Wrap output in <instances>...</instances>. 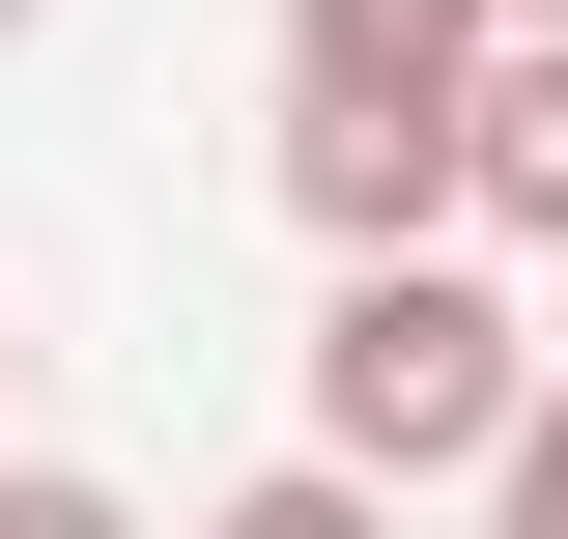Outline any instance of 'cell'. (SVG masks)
Returning a JSON list of instances; mask_svg holds the SVG:
<instances>
[{
  "mask_svg": "<svg viewBox=\"0 0 568 539\" xmlns=\"http://www.w3.org/2000/svg\"><path fill=\"white\" fill-rule=\"evenodd\" d=\"M540 426V340H511V284L484 256H369V284H313V455L369 482V511H484V455Z\"/></svg>",
  "mask_w": 568,
  "mask_h": 539,
  "instance_id": "cell-1",
  "label": "cell"
},
{
  "mask_svg": "<svg viewBox=\"0 0 568 539\" xmlns=\"http://www.w3.org/2000/svg\"><path fill=\"white\" fill-rule=\"evenodd\" d=\"M511 0H284V114H484Z\"/></svg>",
  "mask_w": 568,
  "mask_h": 539,
  "instance_id": "cell-2",
  "label": "cell"
},
{
  "mask_svg": "<svg viewBox=\"0 0 568 539\" xmlns=\"http://www.w3.org/2000/svg\"><path fill=\"white\" fill-rule=\"evenodd\" d=\"M484 227H511V256H568V29H511L484 114H455V256H484Z\"/></svg>",
  "mask_w": 568,
  "mask_h": 539,
  "instance_id": "cell-3",
  "label": "cell"
},
{
  "mask_svg": "<svg viewBox=\"0 0 568 539\" xmlns=\"http://www.w3.org/2000/svg\"><path fill=\"white\" fill-rule=\"evenodd\" d=\"M200 539H398V511H369V482H342V455H256V482H227V511H200Z\"/></svg>",
  "mask_w": 568,
  "mask_h": 539,
  "instance_id": "cell-4",
  "label": "cell"
},
{
  "mask_svg": "<svg viewBox=\"0 0 568 539\" xmlns=\"http://www.w3.org/2000/svg\"><path fill=\"white\" fill-rule=\"evenodd\" d=\"M484 539H568V369H540V426L484 455Z\"/></svg>",
  "mask_w": 568,
  "mask_h": 539,
  "instance_id": "cell-5",
  "label": "cell"
},
{
  "mask_svg": "<svg viewBox=\"0 0 568 539\" xmlns=\"http://www.w3.org/2000/svg\"><path fill=\"white\" fill-rule=\"evenodd\" d=\"M0 539H142V511H114L85 455H0Z\"/></svg>",
  "mask_w": 568,
  "mask_h": 539,
  "instance_id": "cell-6",
  "label": "cell"
},
{
  "mask_svg": "<svg viewBox=\"0 0 568 539\" xmlns=\"http://www.w3.org/2000/svg\"><path fill=\"white\" fill-rule=\"evenodd\" d=\"M29 29H58V0H0V58H29Z\"/></svg>",
  "mask_w": 568,
  "mask_h": 539,
  "instance_id": "cell-7",
  "label": "cell"
},
{
  "mask_svg": "<svg viewBox=\"0 0 568 539\" xmlns=\"http://www.w3.org/2000/svg\"><path fill=\"white\" fill-rule=\"evenodd\" d=\"M511 29H568V0H511Z\"/></svg>",
  "mask_w": 568,
  "mask_h": 539,
  "instance_id": "cell-8",
  "label": "cell"
}]
</instances>
